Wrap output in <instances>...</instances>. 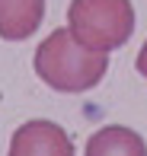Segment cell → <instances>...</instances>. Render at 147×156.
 <instances>
[{"label": "cell", "instance_id": "cell-1", "mask_svg": "<svg viewBox=\"0 0 147 156\" xmlns=\"http://www.w3.org/2000/svg\"><path fill=\"white\" fill-rule=\"evenodd\" d=\"M32 67L39 80L58 93H86L99 86V80L106 76L109 54L80 45L71 35V29H54L35 48Z\"/></svg>", "mask_w": 147, "mask_h": 156}, {"label": "cell", "instance_id": "cell-2", "mask_svg": "<svg viewBox=\"0 0 147 156\" xmlns=\"http://www.w3.org/2000/svg\"><path fill=\"white\" fill-rule=\"evenodd\" d=\"M67 29L80 45L93 51H115L134 32L131 0H71Z\"/></svg>", "mask_w": 147, "mask_h": 156}, {"label": "cell", "instance_id": "cell-3", "mask_svg": "<svg viewBox=\"0 0 147 156\" xmlns=\"http://www.w3.org/2000/svg\"><path fill=\"white\" fill-rule=\"evenodd\" d=\"M6 156H74V140L61 124L48 118H32L13 131Z\"/></svg>", "mask_w": 147, "mask_h": 156}, {"label": "cell", "instance_id": "cell-5", "mask_svg": "<svg viewBox=\"0 0 147 156\" xmlns=\"http://www.w3.org/2000/svg\"><path fill=\"white\" fill-rule=\"evenodd\" d=\"M83 156H147V144L138 131L125 124H106L90 134Z\"/></svg>", "mask_w": 147, "mask_h": 156}, {"label": "cell", "instance_id": "cell-4", "mask_svg": "<svg viewBox=\"0 0 147 156\" xmlns=\"http://www.w3.org/2000/svg\"><path fill=\"white\" fill-rule=\"evenodd\" d=\"M45 16V0H0V38L23 41L35 35Z\"/></svg>", "mask_w": 147, "mask_h": 156}, {"label": "cell", "instance_id": "cell-6", "mask_svg": "<svg viewBox=\"0 0 147 156\" xmlns=\"http://www.w3.org/2000/svg\"><path fill=\"white\" fill-rule=\"evenodd\" d=\"M134 67H138V73L147 76V41L141 45V51H138V58H134Z\"/></svg>", "mask_w": 147, "mask_h": 156}]
</instances>
